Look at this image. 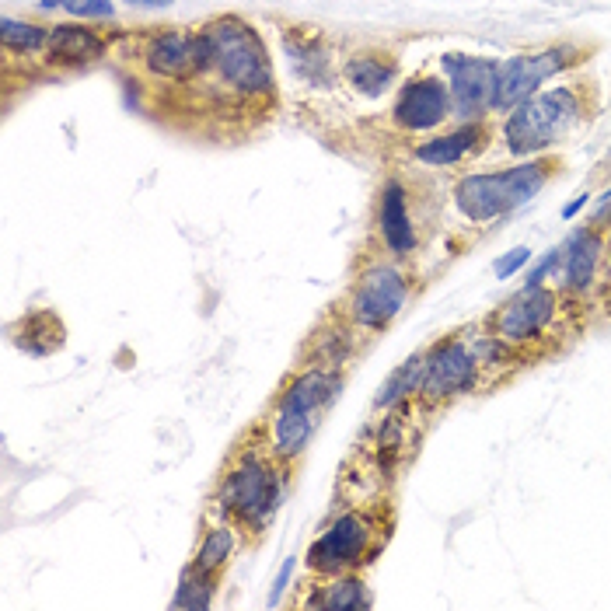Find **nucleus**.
Returning a JSON list of instances; mask_svg holds the SVG:
<instances>
[{"label":"nucleus","mask_w":611,"mask_h":611,"mask_svg":"<svg viewBox=\"0 0 611 611\" xmlns=\"http://www.w3.org/2000/svg\"><path fill=\"white\" fill-rule=\"evenodd\" d=\"M200 28V74L172 95H193L210 119L224 116L227 130L252 133L255 119H269L280 105L276 70L262 32L241 14L206 18Z\"/></svg>","instance_id":"obj_1"},{"label":"nucleus","mask_w":611,"mask_h":611,"mask_svg":"<svg viewBox=\"0 0 611 611\" xmlns=\"http://www.w3.org/2000/svg\"><path fill=\"white\" fill-rule=\"evenodd\" d=\"M594 112H598V88L591 81L556 84L503 112L496 140L510 158H538L566 144L580 126L591 123Z\"/></svg>","instance_id":"obj_2"},{"label":"nucleus","mask_w":611,"mask_h":611,"mask_svg":"<svg viewBox=\"0 0 611 611\" xmlns=\"http://www.w3.org/2000/svg\"><path fill=\"white\" fill-rule=\"evenodd\" d=\"M346 385V371L301 364L283 378L276 399L269 402V412L262 419V444L276 461L294 468L304 458V451L315 440L325 412L336 406L339 392Z\"/></svg>","instance_id":"obj_3"},{"label":"nucleus","mask_w":611,"mask_h":611,"mask_svg":"<svg viewBox=\"0 0 611 611\" xmlns=\"http://www.w3.org/2000/svg\"><path fill=\"white\" fill-rule=\"evenodd\" d=\"M290 479H294V468L276 461L262 440L238 447L231 461H227V468L220 472L210 507L238 521L245 535L259 538L266 535L269 524L276 521V514L287 503Z\"/></svg>","instance_id":"obj_4"},{"label":"nucleus","mask_w":611,"mask_h":611,"mask_svg":"<svg viewBox=\"0 0 611 611\" xmlns=\"http://www.w3.org/2000/svg\"><path fill=\"white\" fill-rule=\"evenodd\" d=\"M563 172L559 154H538V158H521L517 165L496 168V172H465L458 175L451 189L454 210L468 224H493L507 213L521 210L531 203L556 175Z\"/></svg>","instance_id":"obj_5"},{"label":"nucleus","mask_w":611,"mask_h":611,"mask_svg":"<svg viewBox=\"0 0 611 611\" xmlns=\"http://www.w3.org/2000/svg\"><path fill=\"white\" fill-rule=\"evenodd\" d=\"M392 538V521L378 514L371 503L332 514L329 524L315 535L304 552V566L311 577H336V573H364Z\"/></svg>","instance_id":"obj_6"},{"label":"nucleus","mask_w":611,"mask_h":611,"mask_svg":"<svg viewBox=\"0 0 611 611\" xmlns=\"http://www.w3.org/2000/svg\"><path fill=\"white\" fill-rule=\"evenodd\" d=\"M412 294L409 273L402 269L399 259L378 255L367 266H360V273L350 280L343 301H339V315L360 332V336H381L385 329H392L395 318L406 311Z\"/></svg>","instance_id":"obj_7"},{"label":"nucleus","mask_w":611,"mask_h":611,"mask_svg":"<svg viewBox=\"0 0 611 611\" xmlns=\"http://www.w3.org/2000/svg\"><path fill=\"white\" fill-rule=\"evenodd\" d=\"M587 60H591V46H584V42H549L542 49H528V53L510 56L507 63H500L493 116L510 112L524 98L542 91L545 81H552L559 74H570V70H577Z\"/></svg>","instance_id":"obj_8"},{"label":"nucleus","mask_w":611,"mask_h":611,"mask_svg":"<svg viewBox=\"0 0 611 611\" xmlns=\"http://www.w3.org/2000/svg\"><path fill=\"white\" fill-rule=\"evenodd\" d=\"M133 42V67L151 88H186L200 74V28H147Z\"/></svg>","instance_id":"obj_9"},{"label":"nucleus","mask_w":611,"mask_h":611,"mask_svg":"<svg viewBox=\"0 0 611 611\" xmlns=\"http://www.w3.org/2000/svg\"><path fill=\"white\" fill-rule=\"evenodd\" d=\"M486 385L475 350L468 339L461 336H444L423 353V385H419V406L440 409L454 399L479 392Z\"/></svg>","instance_id":"obj_10"},{"label":"nucleus","mask_w":611,"mask_h":611,"mask_svg":"<svg viewBox=\"0 0 611 611\" xmlns=\"http://www.w3.org/2000/svg\"><path fill=\"white\" fill-rule=\"evenodd\" d=\"M559 315H563V294L549 283L542 287H521L514 297L500 304L493 315L486 318V329L507 339L517 350H535L538 343L552 336Z\"/></svg>","instance_id":"obj_11"},{"label":"nucleus","mask_w":611,"mask_h":611,"mask_svg":"<svg viewBox=\"0 0 611 611\" xmlns=\"http://www.w3.org/2000/svg\"><path fill=\"white\" fill-rule=\"evenodd\" d=\"M388 123L399 137H430L454 123V102L440 74H412L399 81L388 105Z\"/></svg>","instance_id":"obj_12"},{"label":"nucleus","mask_w":611,"mask_h":611,"mask_svg":"<svg viewBox=\"0 0 611 611\" xmlns=\"http://www.w3.org/2000/svg\"><path fill=\"white\" fill-rule=\"evenodd\" d=\"M440 77L454 102V123H482L493 116L500 60L472 53H440Z\"/></svg>","instance_id":"obj_13"},{"label":"nucleus","mask_w":611,"mask_h":611,"mask_svg":"<svg viewBox=\"0 0 611 611\" xmlns=\"http://www.w3.org/2000/svg\"><path fill=\"white\" fill-rule=\"evenodd\" d=\"M116 49V35L102 32L91 21H56L49 28L46 53H42V70L53 74H81L98 63H105Z\"/></svg>","instance_id":"obj_14"},{"label":"nucleus","mask_w":611,"mask_h":611,"mask_svg":"<svg viewBox=\"0 0 611 611\" xmlns=\"http://www.w3.org/2000/svg\"><path fill=\"white\" fill-rule=\"evenodd\" d=\"M608 269V231L598 224H584L563 241V266L556 276V290L563 301H584L598 290L601 273Z\"/></svg>","instance_id":"obj_15"},{"label":"nucleus","mask_w":611,"mask_h":611,"mask_svg":"<svg viewBox=\"0 0 611 611\" xmlns=\"http://www.w3.org/2000/svg\"><path fill=\"white\" fill-rule=\"evenodd\" d=\"M374 238L381 245V255L406 262L419 252V227L412 217L409 189L399 175H388L378 189L374 203Z\"/></svg>","instance_id":"obj_16"},{"label":"nucleus","mask_w":611,"mask_h":611,"mask_svg":"<svg viewBox=\"0 0 611 611\" xmlns=\"http://www.w3.org/2000/svg\"><path fill=\"white\" fill-rule=\"evenodd\" d=\"M280 49L287 56L290 70L297 74V81L308 84L315 91H332L339 81V63L332 53L329 39L322 32H315L311 25H294L280 32Z\"/></svg>","instance_id":"obj_17"},{"label":"nucleus","mask_w":611,"mask_h":611,"mask_svg":"<svg viewBox=\"0 0 611 611\" xmlns=\"http://www.w3.org/2000/svg\"><path fill=\"white\" fill-rule=\"evenodd\" d=\"M493 140L496 130L489 119H482V123H454L444 126L440 133H430L426 140H419L412 147V161H419L426 168H458L465 161L486 154Z\"/></svg>","instance_id":"obj_18"},{"label":"nucleus","mask_w":611,"mask_h":611,"mask_svg":"<svg viewBox=\"0 0 611 611\" xmlns=\"http://www.w3.org/2000/svg\"><path fill=\"white\" fill-rule=\"evenodd\" d=\"M339 81L360 98V102H381L402 81L399 56L388 49H357L339 63Z\"/></svg>","instance_id":"obj_19"},{"label":"nucleus","mask_w":611,"mask_h":611,"mask_svg":"<svg viewBox=\"0 0 611 611\" xmlns=\"http://www.w3.org/2000/svg\"><path fill=\"white\" fill-rule=\"evenodd\" d=\"M360 350V332L346 322L339 311L311 329L308 346H304V364L308 367H329V371H346L350 360Z\"/></svg>","instance_id":"obj_20"},{"label":"nucleus","mask_w":611,"mask_h":611,"mask_svg":"<svg viewBox=\"0 0 611 611\" xmlns=\"http://www.w3.org/2000/svg\"><path fill=\"white\" fill-rule=\"evenodd\" d=\"M297 605L318 611H360L374 605V594L364 573H336V577H311Z\"/></svg>","instance_id":"obj_21"},{"label":"nucleus","mask_w":611,"mask_h":611,"mask_svg":"<svg viewBox=\"0 0 611 611\" xmlns=\"http://www.w3.org/2000/svg\"><path fill=\"white\" fill-rule=\"evenodd\" d=\"M217 517H210V521L203 524L200 531V545H196L193 552V566L203 573H213V577H224V570L231 566V559L238 556L241 542H245V531H241L238 521H231L227 514H220V510H213Z\"/></svg>","instance_id":"obj_22"},{"label":"nucleus","mask_w":611,"mask_h":611,"mask_svg":"<svg viewBox=\"0 0 611 611\" xmlns=\"http://www.w3.org/2000/svg\"><path fill=\"white\" fill-rule=\"evenodd\" d=\"M67 343V329H63L60 315L49 308L28 311L25 318L14 329V346L25 350L28 357H49V353H60Z\"/></svg>","instance_id":"obj_23"},{"label":"nucleus","mask_w":611,"mask_h":611,"mask_svg":"<svg viewBox=\"0 0 611 611\" xmlns=\"http://www.w3.org/2000/svg\"><path fill=\"white\" fill-rule=\"evenodd\" d=\"M49 28H53V25H46V21L14 18V14H7V18H4V56H7V63L39 60V67H42V53H46Z\"/></svg>","instance_id":"obj_24"},{"label":"nucleus","mask_w":611,"mask_h":611,"mask_svg":"<svg viewBox=\"0 0 611 611\" xmlns=\"http://www.w3.org/2000/svg\"><path fill=\"white\" fill-rule=\"evenodd\" d=\"M475 350V360H479L482 374H486V381H493L500 371H514V367H524V360H528V353L517 350V346H510L507 339H500L496 332H479V336L468 339Z\"/></svg>","instance_id":"obj_25"},{"label":"nucleus","mask_w":611,"mask_h":611,"mask_svg":"<svg viewBox=\"0 0 611 611\" xmlns=\"http://www.w3.org/2000/svg\"><path fill=\"white\" fill-rule=\"evenodd\" d=\"M419 385H423V353H412L402 367H395L392 378L385 381L381 395L374 399V409H399L402 402H412L419 395Z\"/></svg>","instance_id":"obj_26"},{"label":"nucleus","mask_w":611,"mask_h":611,"mask_svg":"<svg viewBox=\"0 0 611 611\" xmlns=\"http://www.w3.org/2000/svg\"><path fill=\"white\" fill-rule=\"evenodd\" d=\"M217 591H220V577H213V573L196 570V566L189 563L186 570H182L179 584H175L172 608L206 611V608H213V601H217Z\"/></svg>","instance_id":"obj_27"},{"label":"nucleus","mask_w":611,"mask_h":611,"mask_svg":"<svg viewBox=\"0 0 611 611\" xmlns=\"http://www.w3.org/2000/svg\"><path fill=\"white\" fill-rule=\"evenodd\" d=\"M559 266H563V245L549 248V252H545L542 259H538L535 266L528 269V276H524V287H542V283L556 280Z\"/></svg>","instance_id":"obj_28"},{"label":"nucleus","mask_w":611,"mask_h":611,"mask_svg":"<svg viewBox=\"0 0 611 611\" xmlns=\"http://www.w3.org/2000/svg\"><path fill=\"white\" fill-rule=\"evenodd\" d=\"M67 18L74 21H112L116 18V4L112 0H74V4L67 7Z\"/></svg>","instance_id":"obj_29"},{"label":"nucleus","mask_w":611,"mask_h":611,"mask_svg":"<svg viewBox=\"0 0 611 611\" xmlns=\"http://www.w3.org/2000/svg\"><path fill=\"white\" fill-rule=\"evenodd\" d=\"M531 259H535V252H531L528 245L510 248L507 255H500V259H496V266H493L496 280H510V276H517L524 266H531Z\"/></svg>","instance_id":"obj_30"},{"label":"nucleus","mask_w":611,"mask_h":611,"mask_svg":"<svg viewBox=\"0 0 611 611\" xmlns=\"http://www.w3.org/2000/svg\"><path fill=\"white\" fill-rule=\"evenodd\" d=\"M294 570H297V556L283 559L280 573H276V580H273V591H269V598H266V608H276L283 601V594L290 591V580H294Z\"/></svg>","instance_id":"obj_31"},{"label":"nucleus","mask_w":611,"mask_h":611,"mask_svg":"<svg viewBox=\"0 0 611 611\" xmlns=\"http://www.w3.org/2000/svg\"><path fill=\"white\" fill-rule=\"evenodd\" d=\"M74 4V0H35V11L39 14H67V7Z\"/></svg>","instance_id":"obj_32"},{"label":"nucleus","mask_w":611,"mask_h":611,"mask_svg":"<svg viewBox=\"0 0 611 611\" xmlns=\"http://www.w3.org/2000/svg\"><path fill=\"white\" fill-rule=\"evenodd\" d=\"M587 203H591V193H580V196H577V200H573V203H566V206H563V220H573V217H577V213H580V210H584V206H587Z\"/></svg>","instance_id":"obj_33"},{"label":"nucleus","mask_w":611,"mask_h":611,"mask_svg":"<svg viewBox=\"0 0 611 611\" xmlns=\"http://www.w3.org/2000/svg\"><path fill=\"white\" fill-rule=\"evenodd\" d=\"M130 7H168L172 0H126Z\"/></svg>","instance_id":"obj_34"},{"label":"nucleus","mask_w":611,"mask_h":611,"mask_svg":"<svg viewBox=\"0 0 611 611\" xmlns=\"http://www.w3.org/2000/svg\"><path fill=\"white\" fill-rule=\"evenodd\" d=\"M608 280H611V241H608Z\"/></svg>","instance_id":"obj_35"},{"label":"nucleus","mask_w":611,"mask_h":611,"mask_svg":"<svg viewBox=\"0 0 611 611\" xmlns=\"http://www.w3.org/2000/svg\"><path fill=\"white\" fill-rule=\"evenodd\" d=\"M605 168H608V172H611V154H608V165H605Z\"/></svg>","instance_id":"obj_36"}]
</instances>
